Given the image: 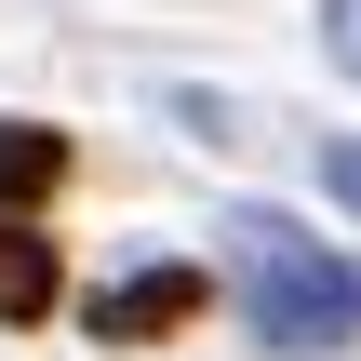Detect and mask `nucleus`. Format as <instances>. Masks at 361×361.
Wrapping results in <instances>:
<instances>
[{
  "instance_id": "f257e3e1",
  "label": "nucleus",
  "mask_w": 361,
  "mask_h": 361,
  "mask_svg": "<svg viewBox=\"0 0 361 361\" xmlns=\"http://www.w3.org/2000/svg\"><path fill=\"white\" fill-rule=\"evenodd\" d=\"M228 281H241V308H255V335L281 361H322L361 335V268L335 241H308V228H281V214H228Z\"/></svg>"
},
{
  "instance_id": "f03ea898",
  "label": "nucleus",
  "mask_w": 361,
  "mask_h": 361,
  "mask_svg": "<svg viewBox=\"0 0 361 361\" xmlns=\"http://www.w3.org/2000/svg\"><path fill=\"white\" fill-rule=\"evenodd\" d=\"M214 308V268H134V281H107L94 295V348H147V335H174V322H201Z\"/></svg>"
},
{
  "instance_id": "7ed1b4c3",
  "label": "nucleus",
  "mask_w": 361,
  "mask_h": 361,
  "mask_svg": "<svg viewBox=\"0 0 361 361\" xmlns=\"http://www.w3.org/2000/svg\"><path fill=\"white\" fill-rule=\"evenodd\" d=\"M54 188H67V134L54 121H0V214H27Z\"/></svg>"
},
{
  "instance_id": "20e7f679",
  "label": "nucleus",
  "mask_w": 361,
  "mask_h": 361,
  "mask_svg": "<svg viewBox=\"0 0 361 361\" xmlns=\"http://www.w3.org/2000/svg\"><path fill=\"white\" fill-rule=\"evenodd\" d=\"M54 308V241L27 214H0V322H40Z\"/></svg>"
},
{
  "instance_id": "39448f33",
  "label": "nucleus",
  "mask_w": 361,
  "mask_h": 361,
  "mask_svg": "<svg viewBox=\"0 0 361 361\" xmlns=\"http://www.w3.org/2000/svg\"><path fill=\"white\" fill-rule=\"evenodd\" d=\"M322 54H335V67L361 80V0H322Z\"/></svg>"
},
{
  "instance_id": "423d86ee",
  "label": "nucleus",
  "mask_w": 361,
  "mask_h": 361,
  "mask_svg": "<svg viewBox=\"0 0 361 361\" xmlns=\"http://www.w3.org/2000/svg\"><path fill=\"white\" fill-rule=\"evenodd\" d=\"M322 188H335V201L361 214V134H335V147H322Z\"/></svg>"
}]
</instances>
